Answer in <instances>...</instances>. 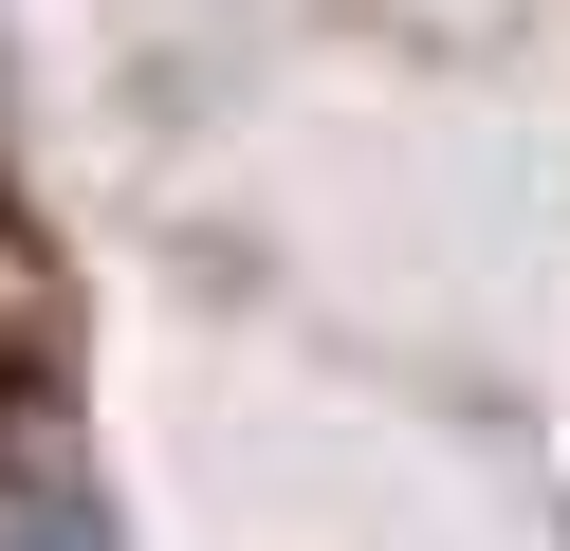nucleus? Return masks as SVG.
I'll use <instances>...</instances> for the list:
<instances>
[{"label":"nucleus","instance_id":"1","mask_svg":"<svg viewBox=\"0 0 570 551\" xmlns=\"http://www.w3.org/2000/svg\"><path fill=\"white\" fill-rule=\"evenodd\" d=\"M0 551H129L56 404H0Z\"/></svg>","mask_w":570,"mask_h":551}]
</instances>
